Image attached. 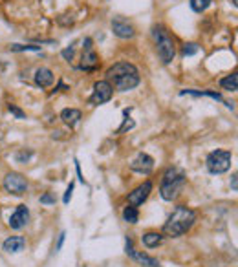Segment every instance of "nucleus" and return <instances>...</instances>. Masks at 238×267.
<instances>
[{"mask_svg": "<svg viewBox=\"0 0 238 267\" xmlns=\"http://www.w3.org/2000/svg\"><path fill=\"white\" fill-rule=\"evenodd\" d=\"M33 79H35V84H37L38 88H48V86L53 84L55 75H53V72L50 68H38L37 72H35Z\"/></svg>", "mask_w": 238, "mask_h": 267, "instance_id": "obj_14", "label": "nucleus"}, {"mask_svg": "<svg viewBox=\"0 0 238 267\" xmlns=\"http://www.w3.org/2000/svg\"><path fill=\"white\" fill-rule=\"evenodd\" d=\"M81 117H83L81 110H77V108H64L61 112L62 123L66 124V126H70V128H73V126L81 121Z\"/></svg>", "mask_w": 238, "mask_h": 267, "instance_id": "obj_16", "label": "nucleus"}, {"mask_svg": "<svg viewBox=\"0 0 238 267\" xmlns=\"http://www.w3.org/2000/svg\"><path fill=\"white\" fill-rule=\"evenodd\" d=\"M41 203H44V205H53L55 203V196L52 192H46V194L41 196Z\"/></svg>", "mask_w": 238, "mask_h": 267, "instance_id": "obj_28", "label": "nucleus"}, {"mask_svg": "<svg viewBox=\"0 0 238 267\" xmlns=\"http://www.w3.org/2000/svg\"><path fill=\"white\" fill-rule=\"evenodd\" d=\"M134 251H136V249H134V242H132V238H129V236H127V242H125V253L129 254H132Z\"/></svg>", "mask_w": 238, "mask_h": 267, "instance_id": "obj_30", "label": "nucleus"}, {"mask_svg": "<svg viewBox=\"0 0 238 267\" xmlns=\"http://www.w3.org/2000/svg\"><path fill=\"white\" fill-rule=\"evenodd\" d=\"M130 258H132V260H136V262H138L139 265H143V267H162V263L157 262L156 258L148 256L147 253H141V251H134V253L130 254Z\"/></svg>", "mask_w": 238, "mask_h": 267, "instance_id": "obj_18", "label": "nucleus"}, {"mask_svg": "<svg viewBox=\"0 0 238 267\" xmlns=\"http://www.w3.org/2000/svg\"><path fill=\"white\" fill-rule=\"evenodd\" d=\"M29 221V210L26 205H19L17 207V210H15L13 214L10 216V221H8V225H10L11 229L19 231L22 229V227H26V224Z\"/></svg>", "mask_w": 238, "mask_h": 267, "instance_id": "obj_12", "label": "nucleus"}, {"mask_svg": "<svg viewBox=\"0 0 238 267\" xmlns=\"http://www.w3.org/2000/svg\"><path fill=\"white\" fill-rule=\"evenodd\" d=\"M132 72H138V68L134 66L132 62H127V61H121V62H115L112 66L106 70V81H112L115 77H121L125 73H132Z\"/></svg>", "mask_w": 238, "mask_h": 267, "instance_id": "obj_13", "label": "nucleus"}, {"mask_svg": "<svg viewBox=\"0 0 238 267\" xmlns=\"http://www.w3.org/2000/svg\"><path fill=\"white\" fill-rule=\"evenodd\" d=\"M220 86L227 92H236L238 90V75L236 73H231V75L224 77V79L220 81Z\"/></svg>", "mask_w": 238, "mask_h": 267, "instance_id": "obj_20", "label": "nucleus"}, {"mask_svg": "<svg viewBox=\"0 0 238 267\" xmlns=\"http://www.w3.org/2000/svg\"><path fill=\"white\" fill-rule=\"evenodd\" d=\"M152 38L156 44L157 57L163 64H171L176 57V46H174V38L171 37V33L167 31L165 26L156 24L152 28Z\"/></svg>", "mask_w": 238, "mask_h": 267, "instance_id": "obj_3", "label": "nucleus"}, {"mask_svg": "<svg viewBox=\"0 0 238 267\" xmlns=\"http://www.w3.org/2000/svg\"><path fill=\"white\" fill-rule=\"evenodd\" d=\"M110 26H112V31H114V35L117 38L130 40V38L136 37V28L127 19H123V17H114L112 22H110Z\"/></svg>", "mask_w": 238, "mask_h": 267, "instance_id": "obj_8", "label": "nucleus"}, {"mask_svg": "<svg viewBox=\"0 0 238 267\" xmlns=\"http://www.w3.org/2000/svg\"><path fill=\"white\" fill-rule=\"evenodd\" d=\"M236 174H233V180H231V187H233V191H236L238 189V183H236Z\"/></svg>", "mask_w": 238, "mask_h": 267, "instance_id": "obj_33", "label": "nucleus"}, {"mask_svg": "<svg viewBox=\"0 0 238 267\" xmlns=\"http://www.w3.org/2000/svg\"><path fill=\"white\" fill-rule=\"evenodd\" d=\"M231 4H233L234 8H236V6H238V0H231Z\"/></svg>", "mask_w": 238, "mask_h": 267, "instance_id": "obj_34", "label": "nucleus"}, {"mask_svg": "<svg viewBox=\"0 0 238 267\" xmlns=\"http://www.w3.org/2000/svg\"><path fill=\"white\" fill-rule=\"evenodd\" d=\"M79 68L85 72H95L99 68V55L94 52V40L90 37H86L83 40V57Z\"/></svg>", "mask_w": 238, "mask_h": 267, "instance_id": "obj_5", "label": "nucleus"}, {"mask_svg": "<svg viewBox=\"0 0 238 267\" xmlns=\"http://www.w3.org/2000/svg\"><path fill=\"white\" fill-rule=\"evenodd\" d=\"M24 245H26V240L22 236H10V238L2 243V249H4L6 253L15 254V253H20L24 249Z\"/></svg>", "mask_w": 238, "mask_h": 267, "instance_id": "obj_15", "label": "nucleus"}, {"mask_svg": "<svg viewBox=\"0 0 238 267\" xmlns=\"http://www.w3.org/2000/svg\"><path fill=\"white\" fill-rule=\"evenodd\" d=\"M231 161H233V154L229 150H213L205 159V167L211 174H224L231 168Z\"/></svg>", "mask_w": 238, "mask_h": 267, "instance_id": "obj_4", "label": "nucleus"}, {"mask_svg": "<svg viewBox=\"0 0 238 267\" xmlns=\"http://www.w3.org/2000/svg\"><path fill=\"white\" fill-rule=\"evenodd\" d=\"M123 219L127 224H138L139 219V212H138V207H132V205H127L123 209Z\"/></svg>", "mask_w": 238, "mask_h": 267, "instance_id": "obj_21", "label": "nucleus"}, {"mask_svg": "<svg viewBox=\"0 0 238 267\" xmlns=\"http://www.w3.org/2000/svg\"><path fill=\"white\" fill-rule=\"evenodd\" d=\"M183 183H185V172L178 167H169L163 172L162 183H160V194L165 201H172L174 198H178Z\"/></svg>", "mask_w": 238, "mask_h": 267, "instance_id": "obj_2", "label": "nucleus"}, {"mask_svg": "<svg viewBox=\"0 0 238 267\" xmlns=\"http://www.w3.org/2000/svg\"><path fill=\"white\" fill-rule=\"evenodd\" d=\"M123 114H125V121H123V124H121V126H119V128H117V134H123V132H127V130H132L134 126H136L134 119H130V117H129L130 110H125Z\"/></svg>", "mask_w": 238, "mask_h": 267, "instance_id": "obj_25", "label": "nucleus"}, {"mask_svg": "<svg viewBox=\"0 0 238 267\" xmlns=\"http://www.w3.org/2000/svg\"><path fill=\"white\" fill-rule=\"evenodd\" d=\"M150 192H152V183L150 182L141 183V185L136 187V189L129 194V205H132V207L143 205V203L147 201L148 196H150Z\"/></svg>", "mask_w": 238, "mask_h": 267, "instance_id": "obj_10", "label": "nucleus"}, {"mask_svg": "<svg viewBox=\"0 0 238 267\" xmlns=\"http://www.w3.org/2000/svg\"><path fill=\"white\" fill-rule=\"evenodd\" d=\"M189 4H190V10L194 11V13H204L213 4V0H189Z\"/></svg>", "mask_w": 238, "mask_h": 267, "instance_id": "obj_22", "label": "nucleus"}, {"mask_svg": "<svg viewBox=\"0 0 238 267\" xmlns=\"http://www.w3.org/2000/svg\"><path fill=\"white\" fill-rule=\"evenodd\" d=\"M33 156V150H20V152L15 154V159L19 163H28Z\"/></svg>", "mask_w": 238, "mask_h": 267, "instance_id": "obj_26", "label": "nucleus"}, {"mask_svg": "<svg viewBox=\"0 0 238 267\" xmlns=\"http://www.w3.org/2000/svg\"><path fill=\"white\" fill-rule=\"evenodd\" d=\"M141 242L143 245L147 249H154L157 247V245H162L163 242V234L162 233H154V231H150V233H145L141 236Z\"/></svg>", "mask_w": 238, "mask_h": 267, "instance_id": "obj_19", "label": "nucleus"}, {"mask_svg": "<svg viewBox=\"0 0 238 267\" xmlns=\"http://www.w3.org/2000/svg\"><path fill=\"white\" fill-rule=\"evenodd\" d=\"M112 96H114L112 84H110L108 81H97L94 84V92H92L88 103H90L92 106L105 105V103H108V101L112 99Z\"/></svg>", "mask_w": 238, "mask_h": 267, "instance_id": "obj_6", "label": "nucleus"}, {"mask_svg": "<svg viewBox=\"0 0 238 267\" xmlns=\"http://www.w3.org/2000/svg\"><path fill=\"white\" fill-rule=\"evenodd\" d=\"M196 221V212L185 205H178L172 210V214L163 225V234L169 238H180L185 233H189L190 227Z\"/></svg>", "mask_w": 238, "mask_h": 267, "instance_id": "obj_1", "label": "nucleus"}, {"mask_svg": "<svg viewBox=\"0 0 238 267\" xmlns=\"http://www.w3.org/2000/svg\"><path fill=\"white\" fill-rule=\"evenodd\" d=\"M139 82H141L139 72H132V73H125L121 77H115V79L110 81V84H112V88H115L119 92H130L134 88H138Z\"/></svg>", "mask_w": 238, "mask_h": 267, "instance_id": "obj_9", "label": "nucleus"}, {"mask_svg": "<svg viewBox=\"0 0 238 267\" xmlns=\"http://www.w3.org/2000/svg\"><path fill=\"white\" fill-rule=\"evenodd\" d=\"M4 189L6 192H10L13 196H22L28 191V182H26V177L22 174H19V172H10L4 177Z\"/></svg>", "mask_w": 238, "mask_h": 267, "instance_id": "obj_7", "label": "nucleus"}, {"mask_svg": "<svg viewBox=\"0 0 238 267\" xmlns=\"http://www.w3.org/2000/svg\"><path fill=\"white\" fill-rule=\"evenodd\" d=\"M8 110H10L11 114L17 117V119H26V112H22V110H20L17 105H13V103H10V105H8Z\"/></svg>", "mask_w": 238, "mask_h": 267, "instance_id": "obj_27", "label": "nucleus"}, {"mask_svg": "<svg viewBox=\"0 0 238 267\" xmlns=\"http://www.w3.org/2000/svg\"><path fill=\"white\" fill-rule=\"evenodd\" d=\"M73 55H75V48H73V46H70V48H66V50H62V57H64V61L70 62L71 59H73Z\"/></svg>", "mask_w": 238, "mask_h": 267, "instance_id": "obj_29", "label": "nucleus"}, {"mask_svg": "<svg viewBox=\"0 0 238 267\" xmlns=\"http://www.w3.org/2000/svg\"><path fill=\"white\" fill-rule=\"evenodd\" d=\"M71 192H73V183H70V187H68L66 189V194H64V198H62V201H64V203H70V198H71Z\"/></svg>", "mask_w": 238, "mask_h": 267, "instance_id": "obj_31", "label": "nucleus"}, {"mask_svg": "<svg viewBox=\"0 0 238 267\" xmlns=\"http://www.w3.org/2000/svg\"><path fill=\"white\" fill-rule=\"evenodd\" d=\"M180 96H194V97H211V99L214 101H224L222 99V96H220L218 92H214V90H181L180 92ZM225 103V101H224ZM225 105L229 106V108H233V105H229V103H225Z\"/></svg>", "mask_w": 238, "mask_h": 267, "instance_id": "obj_17", "label": "nucleus"}, {"mask_svg": "<svg viewBox=\"0 0 238 267\" xmlns=\"http://www.w3.org/2000/svg\"><path fill=\"white\" fill-rule=\"evenodd\" d=\"M43 46H37V44H11L10 46V52H41Z\"/></svg>", "mask_w": 238, "mask_h": 267, "instance_id": "obj_23", "label": "nucleus"}, {"mask_svg": "<svg viewBox=\"0 0 238 267\" xmlns=\"http://www.w3.org/2000/svg\"><path fill=\"white\" fill-rule=\"evenodd\" d=\"M154 168V159L145 152H139L136 158L130 161V170L138 172V174H150Z\"/></svg>", "mask_w": 238, "mask_h": 267, "instance_id": "obj_11", "label": "nucleus"}, {"mask_svg": "<svg viewBox=\"0 0 238 267\" xmlns=\"http://www.w3.org/2000/svg\"><path fill=\"white\" fill-rule=\"evenodd\" d=\"M64 236H66V233H61V236H59L57 247H55V249H57V251H59V249H61V247H62V242H64Z\"/></svg>", "mask_w": 238, "mask_h": 267, "instance_id": "obj_32", "label": "nucleus"}, {"mask_svg": "<svg viewBox=\"0 0 238 267\" xmlns=\"http://www.w3.org/2000/svg\"><path fill=\"white\" fill-rule=\"evenodd\" d=\"M198 52H200V46L196 42H187L181 46V55H183V57H192V55H196Z\"/></svg>", "mask_w": 238, "mask_h": 267, "instance_id": "obj_24", "label": "nucleus"}]
</instances>
